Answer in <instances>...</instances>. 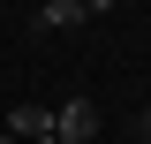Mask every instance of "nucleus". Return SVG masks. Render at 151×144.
<instances>
[{"label": "nucleus", "mask_w": 151, "mask_h": 144, "mask_svg": "<svg viewBox=\"0 0 151 144\" xmlns=\"http://www.w3.org/2000/svg\"><path fill=\"white\" fill-rule=\"evenodd\" d=\"M53 137L60 144H91L98 137V106H91V99H60V106H53Z\"/></svg>", "instance_id": "obj_1"}, {"label": "nucleus", "mask_w": 151, "mask_h": 144, "mask_svg": "<svg viewBox=\"0 0 151 144\" xmlns=\"http://www.w3.org/2000/svg\"><path fill=\"white\" fill-rule=\"evenodd\" d=\"M8 137H15V144H30V137H53V106H30V99H23V106L8 114Z\"/></svg>", "instance_id": "obj_2"}, {"label": "nucleus", "mask_w": 151, "mask_h": 144, "mask_svg": "<svg viewBox=\"0 0 151 144\" xmlns=\"http://www.w3.org/2000/svg\"><path fill=\"white\" fill-rule=\"evenodd\" d=\"M68 23H83V0H45L38 8V31H68Z\"/></svg>", "instance_id": "obj_3"}, {"label": "nucleus", "mask_w": 151, "mask_h": 144, "mask_svg": "<svg viewBox=\"0 0 151 144\" xmlns=\"http://www.w3.org/2000/svg\"><path fill=\"white\" fill-rule=\"evenodd\" d=\"M106 8H121V0H83V15H106Z\"/></svg>", "instance_id": "obj_4"}, {"label": "nucleus", "mask_w": 151, "mask_h": 144, "mask_svg": "<svg viewBox=\"0 0 151 144\" xmlns=\"http://www.w3.org/2000/svg\"><path fill=\"white\" fill-rule=\"evenodd\" d=\"M144 137H151V106H144Z\"/></svg>", "instance_id": "obj_5"}, {"label": "nucleus", "mask_w": 151, "mask_h": 144, "mask_svg": "<svg viewBox=\"0 0 151 144\" xmlns=\"http://www.w3.org/2000/svg\"><path fill=\"white\" fill-rule=\"evenodd\" d=\"M30 144H60V137H30Z\"/></svg>", "instance_id": "obj_6"}, {"label": "nucleus", "mask_w": 151, "mask_h": 144, "mask_svg": "<svg viewBox=\"0 0 151 144\" xmlns=\"http://www.w3.org/2000/svg\"><path fill=\"white\" fill-rule=\"evenodd\" d=\"M0 144H15V137H8V129H0Z\"/></svg>", "instance_id": "obj_7"}, {"label": "nucleus", "mask_w": 151, "mask_h": 144, "mask_svg": "<svg viewBox=\"0 0 151 144\" xmlns=\"http://www.w3.org/2000/svg\"><path fill=\"white\" fill-rule=\"evenodd\" d=\"M144 144H151V137H144Z\"/></svg>", "instance_id": "obj_8"}]
</instances>
